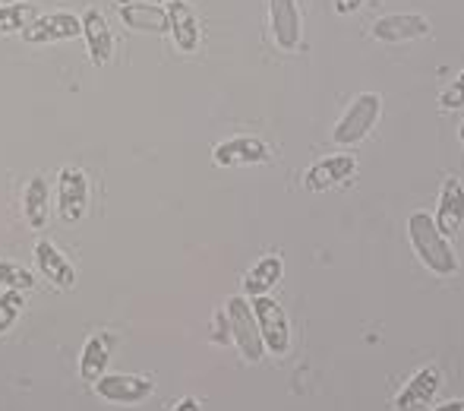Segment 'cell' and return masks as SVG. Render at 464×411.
I'll list each match as a JSON object with an SVG mask.
<instances>
[{"label": "cell", "mask_w": 464, "mask_h": 411, "mask_svg": "<svg viewBox=\"0 0 464 411\" xmlns=\"http://www.w3.org/2000/svg\"><path fill=\"white\" fill-rule=\"evenodd\" d=\"M408 240H411V247H414L417 259H420L433 276L449 279L459 272V257H455V250L449 247L446 234L436 228V221L430 212H411Z\"/></svg>", "instance_id": "1"}, {"label": "cell", "mask_w": 464, "mask_h": 411, "mask_svg": "<svg viewBox=\"0 0 464 411\" xmlns=\"http://www.w3.org/2000/svg\"><path fill=\"white\" fill-rule=\"evenodd\" d=\"M379 114H382V99H379L376 93L354 95V102L338 117L335 130H332V140H335L338 146H357V142L367 140L370 130L376 127Z\"/></svg>", "instance_id": "2"}, {"label": "cell", "mask_w": 464, "mask_h": 411, "mask_svg": "<svg viewBox=\"0 0 464 411\" xmlns=\"http://www.w3.org/2000/svg\"><path fill=\"white\" fill-rule=\"evenodd\" d=\"M225 317H227V326H231V338H234V345H237L240 355H244V361H250V364L263 361L266 345H263V336H259L256 317H253L250 298H244V295L227 298Z\"/></svg>", "instance_id": "3"}, {"label": "cell", "mask_w": 464, "mask_h": 411, "mask_svg": "<svg viewBox=\"0 0 464 411\" xmlns=\"http://www.w3.org/2000/svg\"><path fill=\"white\" fill-rule=\"evenodd\" d=\"M89 212V178L82 168H61L57 174V215H61L67 225L82 221Z\"/></svg>", "instance_id": "4"}, {"label": "cell", "mask_w": 464, "mask_h": 411, "mask_svg": "<svg viewBox=\"0 0 464 411\" xmlns=\"http://www.w3.org/2000/svg\"><path fill=\"white\" fill-rule=\"evenodd\" d=\"M250 304H253V317H256L266 351H272V355H287V348H291V326H287V313L281 310V304L272 301L269 295L253 298Z\"/></svg>", "instance_id": "5"}, {"label": "cell", "mask_w": 464, "mask_h": 411, "mask_svg": "<svg viewBox=\"0 0 464 411\" xmlns=\"http://www.w3.org/2000/svg\"><path fill=\"white\" fill-rule=\"evenodd\" d=\"M212 161L218 168H246L272 161V149L259 136H231L212 149Z\"/></svg>", "instance_id": "6"}, {"label": "cell", "mask_w": 464, "mask_h": 411, "mask_svg": "<svg viewBox=\"0 0 464 411\" xmlns=\"http://www.w3.org/2000/svg\"><path fill=\"white\" fill-rule=\"evenodd\" d=\"M430 32H433V25L423 13H389V16H379L372 23V38L382 44L417 42V38H427Z\"/></svg>", "instance_id": "7"}, {"label": "cell", "mask_w": 464, "mask_h": 411, "mask_svg": "<svg viewBox=\"0 0 464 411\" xmlns=\"http://www.w3.org/2000/svg\"><path fill=\"white\" fill-rule=\"evenodd\" d=\"M357 174V159L348 152H332L325 155V159L313 161L310 168H306L304 174V187L313 193H325L332 191V187L344 184V181H351Z\"/></svg>", "instance_id": "8"}, {"label": "cell", "mask_w": 464, "mask_h": 411, "mask_svg": "<svg viewBox=\"0 0 464 411\" xmlns=\"http://www.w3.org/2000/svg\"><path fill=\"white\" fill-rule=\"evenodd\" d=\"M95 393L114 406H140L155 393V383L140 374H104L95 383Z\"/></svg>", "instance_id": "9"}, {"label": "cell", "mask_w": 464, "mask_h": 411, "mask_svg": "<svg viewBox=\"0 0 464 411\" xmlns=\"http://www.w3.org/2000/svg\"><path fill=\"white\" fill-rule=\"evenodd\" d=\"M82 35V23L76 13H44L35 23H29L23 29L25 44H54V42H70V38Z\"/></svg>", "instance_id": "10"}, {"label": "cell", "mask_w": 464, "mask_h": 411, "mask_svg": "<svg viewBox=\"0 0 464 411\" xmlns=\"http://www.w3.org/2000/svg\"><path fill=\"white\" fill-rule=\"evenodd\" d=\"M269 29L281 51H297L304 35V19H300L297 0H269Z\"/></svg>", "instance_id": "11"}, {"label": "cell", "mask_w": 464, "mask_h": 411, "mask_svg": "<svg viewBox=\"0 0 464 411\" xmlns=\"http://www.w3.org/2000/svg\"><path fill=\"white\" fill-rule=\"evenodd\" d=\"M117 13H121L123 25L133 32H146V35L168 32V10L159 4H149V0H121Z\"/></svg>", "instance_id": "12"}, {"label": "cell", "mask_w": 464, "mask_h": 411, "mask_svg": "<svg viewBox=\"0 0 464 411\" xmlns=\"http://www.w3.org/2000/svg\"><path fill=\"white\" fill-rule=\"evenodd\" d=\"M440 383H442L440 370H436V367H420L408 383H404L401 393H398L395 411H423V408H430V402H433L436 393H440Z\"/></svg>", "instance_id": "13"}, {"label": "cell", "mask_w": 464, "mask_h": 411, "mask_svg": "<svg viewBox=\"0 0 464 411\" xmlns=\"http://www.w3.org/2000/svg\"><path fill=\"white\" fill-rule=\"evenodd\" d=\"M80 23H82V38H86V48H89V61L95 67H108L111 57H114V35H111L108 19L98 10H86L80 16Z\"/></svg>", "instance_id": "14"}, {"label": "cell", "mask_w": 464, "mask_h": 411, "mask_svg": "<svg viewBox=\"0 0 464 411\" xmlns=\"http://www.w3.org/2000/svg\"><path fill=\"white\" fill-rule=\"evenodd\" d=\"M35 269H38V276L48 279L51 285H57V289H63V291L76 285L73 263H70L51 240H38L35 244Z\"/></svg>", "instance_id": "15"}, {"label": "cell", "mask_w": 464, "mask_h": 411, "mask_svg": "<svg viewBox=\"0 0 464 411\" xmlns=\"http://www.w3.org/2000/svg\"><path fill=\"white\" fill-rule=\"evenodd\" d=\"M168 10V32H171V42L178 51H196L199 48V19H196V13L189 10V4L184 0H171V4L165 6Z\"/></svg>", "instance_id": "16"}, {"label": "cell", "mask_w": 464, "mask_h": 411, "mask_svg": "<svg viewBox=\"0 0 464 411\" xmlns=\"http://www.w3.org/2000/svg\"><path fill=\"white\" fill-rule=\"evenodd\" d=\"M433 221L446 238H452V234L464 225V187L459 178H449L446 184H442L440 206H436Z\"/></svg>", "instance_id": "17"}, {"label": "cell", "mask_w": 464, "mask_h": 411, "mask_svg": "<svg viewBox=\"0 0 464 411\" xmlns=\"http://www.w3.org/2000/svg\"><path fill=\"white\" fill-rule=\"evenodd\" d=\"M281 276H285V259H281L278 253H269V257H263L250 272H246L244 282H240V289H244V298H250V301H253V298L269 295V291L281 282Z\"/></svg>", "instance_id": "18"}, {"label": "cell", "mask_w": 464, "mask_h": 411, "mask_svg": "<svg viewBox=\"0 0 464 411\" xmlns=\"http://www.w3.org/2000/svg\"><path fill=\"white\" fill-rule=\"evenodd\" d=\"M48 212H51V187L42 174H35L23 191V215L35 231H42L48 225Z\"/></svg>", "instance_id": "19"}, {"label": "cell", "mask_w": 464, "mask_h": 411, "mask_svg": "<svg viewBox=\"0 0 464 411\" xmlns=\"http://www.w3.org/2000/svg\"><path fill=\"white\" fill-rule=\"evenodd\" d=\"M108 361H111V348L102 336H92L82 345V357H80V377L86 383H98L108 374Z\"/></svg>", "instance_id": "20"}, {"label": "cell", "mask_w": 464, "mask_h": 411, "mask_svg": "<svg viewBox=\"0 0 464 411\" xmlns=\"http://www.w3.org/2000/svg\"><path fill=\"white\" fill-rule=\"evenodd\" d=\"M35 19H38L35 4H10V6H0V35H13V32H19V35H23L25 25L35 23Z\"/></svg>", "instance_id": "21"}, {"label": "cell", "mask_w": 464, "mask_h": 411, "mask_svg": "<svg viewBox=\"0 0 464 411\" xmlns=\"http://www.w3.org/2000/svg\"><path fill=\"white\" fill-rule=\"evenodd\" d=\"M38 285L35 272H29L25 266L19 263H6V259H0V289L6 291H32Z\"/></svg>", "instance_id": "22"}, {"label": "cell", "mask_w": 464, "mask_h": 411, "mask_svg": "<svg viewBox=\"0 0 464 411\" xmlns=\"http://www.w3.org/2000/svg\"><path fill=\"white\" fill-rule=\"evenodd\" d=\"M23 308H25L23 291H0V336L13 329V323L19 319Z\"/></svg>", "instance_id": "23"}, {"label": "cell", "mask_w": 464, "mask_h": 411, "mask_svg": "<svg viewBox=\"0 0 464 411\" xmlns=\"http://www.w3.org/2000/svg\"><path fill=\"white\" fill-rule=\"evenodd\" d=\"M440 108L442 111H459L464 108V70L459 76H455L452 83H449V89L440 95Z\"/></svg>", "instance_id": "24"}, {"label": "cell", "mask_w": 464, "mask_h": 411, "mask_svg": "<svg viewBox=\"0 0 464 411\" xmlns=\"http://www.w3.org/2000/svg\"><path fill=\"white\" fill-rule=\"evenodd\" d=\"M363 6V0H335V10L342 13V16H348V13H357Z\"/></svg>", "instance_id": "25"}, {"label": "cell", "mask_w": 464, "mask_h": 411, "mask_svg": "<svg viewBox=\"0 0 464 411\" xmlns=\"http://www.w3.org/2000/svg\"><path fill=\"white\" fill-rule=\"evenodd\" d=\"M171 411H202V406H199V402L193 399V396H187V399H180L178 406H174Z\"/></svg>", "instance_id": "26"}, {"label": "cell", "mask_w": 464, "mask_h": 411, "mask_svg": "<svg viewBox=\"0 0 464 411\" xmlns=\"http://www.w3.org/2000/svg\"><path fill=\"white\" fill-rule=\"evenodd\" d=\"M430 411H464V399H449V402H442V406H436Z\"/></svg>", "instance_id": "27"}, {"label": "cell", "mask_w": 464, "mask_h": 411, "mask_svg": "<svg viewBox=\"0 0 464 411\" xmlns=\"http://www.w3.org/2000/svg\"><path fill=\"white\" fill-rule=\"evenodd\" d=\"M10 4H23V0H0V6H10Z\"/></svg>", "instance_id": "28"}, {"label": "cell", "mask_w": 464, "mask_h": 411, "mask_svg": "<svg viewBox=\"0 0 464 411\" xmlns=\"http://www.w3.org/2000/svg\"><path fill=\"white\" fill-rule=\"evenodd\" d=\"M459 140H461V146H464V121H461V127H459Z\"/></svg>", "instance_id": "29"}, {"label": "cell", "mask_w": 464, "mask_h": 411, "mask_svg": "<svg viewBox=\"0 0 464 411\" xmlns=\"http://www.w3.org/2000/svg\"><path fill=\"white\" fill-rule=\"evenodd\" d=\"M149 4H171V0H149Z\"/></svg>", "instance_id": "30"}]
</instances>
